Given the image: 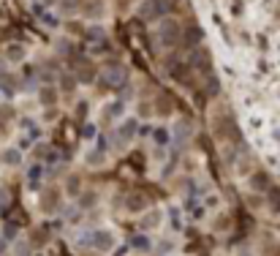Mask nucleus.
<instances>
[{"mask_svg":"<svg viewBox=\"0 0 280 256\" xmlns=\"http://www.w3.org/2000/svg\"><path fill=\"white\" fill-rule=\"evenodd\" d=\"M101 79L106 85H112V87H120L125 82V71L120 69V66H106V69L101 71Z\"/></svg>","mask_w":280,"mask_h":256,"instance_id":"obj_3","label":"nucleus"},{"mask_svg":"<svg viewBox=\"0 0 280 256\" xmlns=\"http://www.w3.org/2000/svg\"><path fill=\"white\" fill-rule=\"evenodd\" d=\"M155 142L158 145H169V134H166V131H155Z\"/></svg>","mask_w":280,"mask_h":256,"instance_id":"obj_8","label":"nucleus"},{"mask_svg":"<svg viewBox=\"0 0 280 256\" xmlns=\"http://www.w3.org/2000/svg\"><path fill=\"white\" fill-rule=\"evenodd\" d=\"M3 164H9V166H19V164H22V153L14 150V147H6V150H3Z\"/></svg>","mask_w":280,"mask_h":256,"instance_id":"obj_4","label":"nucleus"},{"mask_svg":"<svg viewBox=\"0 0 280 256\" xmlns=\"http://www.w3.org/2000/svg\"><path fill=\"white\" fill-rule=\"evenodd\" d=\"M169 11V0H147V3H142V17L144 19H155Z\"/></svg>","mask_w":280,"mask_h":256,"instance_id":"obj_2","label":"nucleus"},{"mask_svg":"<svg viewBox=\"0 0 280 256\" xmlns=\"http://www.w3.org/2000/svg\"><path fill=\"white\" fill-rule=\"evenodd\" d=\"M6 205H9V194H6L3 188H0V210H3Z\"/></svg>","mask_w":280,"mask_h":256,"instance_id":"obj_9","label":"nucleus"},{"mask_svg":"<svg viewBox=\"0 0 280 256\" xmlns=\"http://www.w3.org/2000/svg\"><path fill=\"white\" fill-rule=\"evenodd\" d=\"M177 38H179V25L174 22V19H169L166 25H161V30H158V41L166 44V46H171V44H177Z\"/></svg>","mask_w":280,"mask_h":256,"instance_id":"obj_1","label":"nucleus"},{"mask_svg":"<svg viewBox=\"0 0 280 256\" xmlns=\"http://www.w3.org/2000/svg\"><path fill=\"white\" fill-rule=\"evenodd\" d=\"M185 137H191V125L179 123V125H177V137H174V139H177V145H182V142H185Z\"/></svg>","mask_w":280,"mask_h":256,"instance_id":"obj_6","label":"nucleus"},{"mask_svg":"<svg viewBox=\"0 0 280 256\" xmlns=\"http://www.w3.org/2000/svg\"><path fill=\"white\" fill-rule=\"evenodd\" d=\"M133 131H136V120H125V125L120 128V139H123V142H128V139L133 137Z\"/></svg>","mask_w":280,"mask_h":256,"instance_id":"obj_5","label":"nucleus"},{"mask_svg":"<svg viewBox=\"0 0 280 256\" xmlns=\"http://www.w3.org/2000/svg\"><path fill=\"white\" fill-rule=\"evenodd\" d=\"M9 57H11V60H22V57H25L22 46H9Z\"/></svg>","mask_w":280,"mask_h":256,"instance_id":"obj_7","label":"nucleus"}]
</instances>
